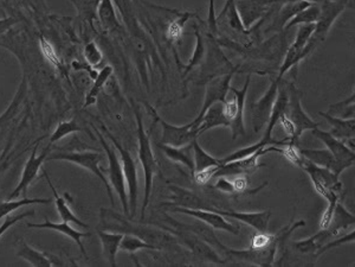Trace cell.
I'll return each mask as SVG.
<instances>
[{
	"mask_svg": "<svg viewBox=\"0 0 355 267\" xmlns=\"http://www.w3.org/2000/svg\"><path fill=\"white\" fill-rule=\"evenodd\" d=\"M192 145L193 153H194V173L221 166L223 164L221 160H217L215 157L211 156L210 153H206L204 148L200 146L199 143H198V138L193 140Z\"/></svg>",
	"mask_w": 355,
	"mask_h": 267,
	"instance_id": "f546056e",
	"label": "cell"
},
{
	"mask_svg": "<svg viewBox=\"0 0 355 267\" xmlns=\"http://www.w3.org/2000/svg\"><path fill=\"white\" fill-rule=\"evenodd\" d=\"M82 128L80 125L76 123V120H69V121H61L58 123L57 128H55L53 135L50 137V144L57 143L60 140L66 138L71 133H76V132H81Z\"/></svg>",
	"mask_w": 355,
	"mask_h": 267,
	"instance_id": "d590c367",
	"label": "cell"
},
{
	"mask_svg": "<svg viewBox=\"0 0 355 267\" xmlns=\"http://www.w3.org/2000/svg\"><path fill=\"white\" fill-rule=\"evenodd\" d=\"M46 160H64L69 162L73 164L78 165L81 168L86 169L91 173H94L95 176L100 178V181L102 182L106 187L107 193L109 196L111 202V206H115L114 195H113V188H111L109 180L104 175V171L101 170L100 164L103 160V156L100 153H93V151H83V153H76V151H58L53 150L50 151L49 155L46 157Z\"/></svg>",
	"mask_w": 355,
	"mask_h": 267,
	"instance_id": "277c9868",
	"label": "cell"
},
{
	"mask_svg": "<svg viewBox=\"0 0 355 267\" xmlns=\"http://www.w3.org/2000/svg\"><path fill=\"white\" fill-rule=\"evenodd\" d=\"M196 48L192 53V58L185 67L184 75H188L193 68L199 66L205 58V43L204 38L200 35L199 30H196Z\"/></svg>",
	"mask_w": 355,
	"mask_h": 267,
	"instance_id": "8d00e7d4",
	"label": "cell"
},
{
	"mask_svg": "<svg viewBox=\"0 0 355 267\" xmlns=\"http://www.w3.org/2000/svg\"><path fill=\"white\" fill-rule=\"evenodd\" d=\"M219 18H224L225 23L229 26L230 29L235 31L237 33H241V35H249L251 33V29H245L244 24L242 21L241 16L237 11L236 1L235 0H228L226 4H225L223 11L219 15Z\"/></svg>",
	"mask_w": 355,
	"mask_h": 267,
	"instance_id": "f1b7e54d",
	"label": "cell"
},
{
	"mask_svg": "<svg viewBox=\"0 0 355 267\" xmlns=\"http://www.w3.org/2000/svg\"><path fill=\"white\" fill-rule=\"evenodd\" d=\"M98 13H100V18L102 21V24L106 28L118 26V23L116 21V16H115L114 8L111 5V0H102Z\"/></svg>",
	"mask_w": 355,
	"mask_h": 267,
	"instance_id": "74e56055",
	"label": "cell"
},
{
	"mask_svg": "<svg viewBox=\"0 0 355 267\" xmlns=\"http://www.w3.org/2000/svg\"><path fill=\"white\" fill-rule=\"evenodd\" d=\"M346 143H347V145L349 146V148H353V150L355 151V138L354 139L347 140Z\"/></svg>",
	"mask_w": 355,
	"mask_h": 267,
	"instance_id": "bcb514c9",
	"label": "cell"
},
{
	"mask_svg": "<svg viewBox=\"0 0 355 267\" xmlns=\"http://www.w3.org/2000/svg\"><path fill=\"white\" fill-rule=\"evenodd\" d=\"M352 226H355V215L346 209L340 201L328 203L320 221L321 228L331 230V234L338 238L341 232Z\"/></svg>",
	"mask_w": 355,
	"mask_h": 267,
	"instance_id": "8fae6325",
	"label": "cell"
},
{
	"mask_svg": "<svg viewBox=\"0 0 355 267\" xmlns=\"http://www.w3.org/2000/svg\"><path fill=\"white\" fill-rule=\"evenodd\" d=\"M113 74V68L111 66H106L98 73V76L94 80V85L90 88V91L87 93L86 100H84V107H89L96 103L98 95L102 92L103 87L106 86L107 81L109 80Z\"/></svg>",
	"mask_w": 355,
	"mask_h": 267,
	"instance_id": "1f68e13d",
	"label": "cell"
},
{
	"mask_svg": "<svg viewBox=\"0 0 355 267\" xmlns=\"http://www.w3.org/2000/svg\"><path fill=\"white\" fill-rule=\"evenodd\" d=\"M98 238L102 245L103 255L111 266H116V255L120 250V243L125 234L122 233H111L106 230H98Z\"/></svg>",
	"mask_w": 355,
	"mask_h": 267,
	"instance_id": "484cf974",
	"label": "cell"
},
{
	"mask_svg": "<svg viewBox=\"0 0 355 267\" xmlns=\"http://www.w3.org/2000/svg\"><path fill=\"white\" fill-rule=\"evenodd\" d=\"M95 131H96V135L100 139V143L102 144L103 150L106 153L107 160H108V170L104 173H108V180H109L111 188L115 193H118L120 203L122 206L123 213L126 214L127 216H131L129 198H128L126 177H125L122 164L120 162L118 153H115L114 148H111V145L108 144V141L103 138L102 133H100L96 128H95Z\"/></svg>",
	"mask_w": 355,
	"mask_h": 267,
	"instance_id": "8992f818",
	"label": "cell"
},
{
	"mask_svg": "<svg viewBox=\"0 0 355 267\" xmlns=\"http://www.w3.org/2000/svg\"><path fill=\"white\" fill-rule=\"evenodd\" d=\"M39 141L38 140L37 144L33 148V153L30 155L29 160H26L23 173H21V181L18 183L15 190H13L11 195L8 196V200H15V198H19L21 193H28L30 185L33 184V182L36 181L38 177V173L41 171L42 165L46 160V157L50 153V146L53 144L48 145L44 151L41 155H37L38 146H39Z\"/></svg>",
	"mask_w": 355,
	"mask_h": 267,
	"instance_id": "7c38bea8",
	"label": "cell"
},
{
	"mask_svg": "<svg viewBox=\"0 0 355 267\" xmlns=\"http://www.w3.org/2000/svg\"><path fill=\"white\" fill-rule=\"evenodd\" d=\"M276 3V0H238L236 1L237 11L241 16L245 29L250 30L253 25L257 24L270 8Z\"/></svg>",
	"mask_w": 355,
	"mask_h": 267,
	"instance_id": "e0dca14e",
	"label": "cell"
},
{
	"mask_svg": "<svg viewBox=\"0 0 355 267\" xmlns=\"http://www.w3.org/2000/svg\"><path fill=\"white\" fill-rule=\"evenodd\" d=\"M84 58L88 62L90 67L98 68V64L102 62L103 55L102 51L100 50L98 44L95 42H89L86 46H84V51H83Z\"/></svg>",
	"mask_w": 355,
	"mask_h": 267,
	"instance_id": "f35d334b",
	"label": "cell"
},
{
	"mask_svg": "<svg viewBox=\"0 0 355 267\" xmlns=\"http://www.w3.org/2000/svg\"><path fill=\"white\" fill-rule=\"evenodd\" d=\"M351 243H355V230L351 232L349 234L343 235V236H339V238L329 241V243H327L326 246L323 247L322 250L320 251V255H323L325 252L329 251L331 248L343 246V245Z\"/></svg>",
	"mask_w": 355,
	"mask_h": 267,
	"instance_id": "b9f144b4",
	"label": "cell"
},
{
	"mask_svg": "<svg viewBox=\"0 0 355 267\" xmlns=\"http://www.w3.org/2000/svg\"><path fill=\"white\" fill-rule=\"evenodd\" d=\"M159 148L163 155L167 157L174 163H179L186 166L190 173H194V153H193V145H184V146H171V145L160 144Z\"/></svg>",
	"mask_w": 355,
	"mask_h": 267,
	"instance_id": "cb8c5ba5",
	"label": "cell"
},
{
	"mask_svg": "<svg viewBox=\"0 0 355 267\" xmlns=\"http://www.w3.org/2000/svg\"><path fill=\"white\" fill-rule=\"evenodd\" d=\"M349 1L353 0H327L322 4H320L321 12L318 21L315 23L314 33L306 46L307 53L311 55L326 40L327 35L336 21V18L345 11V8H347Z\"/></svg>",
	"mask_w": 355,
	"mask_h": 267,
	"instance_id": "5b68a950",
	"label": "cell"
},
{
	"mask_svg": "<svg viewBox=\"0 0 355 267\" xmlns=\"http://www.w3.org/2000/svg\"><path fill=\"white\" fill-rule=\"evenodd\" d=\"M43 176L46 178L48 184L50 185V188L53 190V196H55V203H56V208H57V212L58 214H60V216H61L62 221L69 222V223H74L76 226L88 228V225L84 223V222L81 221V220L75 215L74 212L70 209L66 198H62L61 195L57 193V189L55 188V185L53 184V182L50 180L49 175H48V173H46L45 170H43Z\"/></svg>",
	"mask_w": 355,
	"mask_h": 267,
	"instance_id": "4316f807",
	"label": "cell"
},
{
	"mask_svg": "<svg viewBox=\"0 0 355 267\" xmlns=\"http://www.w3.org/2000/svg\"><path fill=\"white\" fill-rule=\"evenodd\" d=\"M293 1H308V3H311V4H322L327 0H281L282 4L283 3H293Z\"/></svg>",
	"mask_w": 355,
	"mask_h": 267,
	"instance_id": "ee69618b",
	"label": "cell"
},
{
	"mask_svg": "<svg viewBox=\"0 0 355 267\" xmlns=\"http://www.w3.org/2000/svg\"><path fill=\"white\" fill-rule=\"evenodd\" d=\"M120 250L121 251L128 252L131 255H134L135 252L141 251V250H149V251H159V247L153 246L151 243L143 241L136 235L127 234L123 236L122 241L120 243Z\"/></svg>",
	"mask_w": 355,
	"mask_h": 267,
	"instance_id": "836d02e7",
	"label": "cell"
},
{
	"mask_svg": "<svg viewBox=\"0 0 355 267\" xmlns=\"http://www.w3.org/2000/svg\"><path fill=\"white\" fill-rule=\"evenodd\" d=\"M318 114L327 120V123L331 126V133L338 139L347 141L355 138V119L353 118H340L335 115L329 114L328 112H318Z\"/></svg>",
	"mask_w": 355,
	"mask_h": 267,
	"instance_id": "7402d4cb",
	"label": "cell"
},
{
	"mask_svg": "<svg viewBox=\"0 0 355 267\" xmlns=\"http://www.w3.org/2000/svg\"><path fill=\"white\" fill-rule=\"evenodd\" d=\"M301 153L306 157L307 160H311V163L328 169V170H331L333 173L339 175V176L343 173L338 160H335V157L331 155L328 148H322V150H309V148H307V150H301Z\"/></svg>",
	"mask_w": 355,
	"mask_h": 267,
	"instance_id": "d4e9b609",
	"label": "cell"
},
{
	"mask_svg": "<svg viewBox=\"0 0 355 267\" xmlns=\"http://www.w3.org/2000/svg\"><path fill=\"white\" fill-rule=\"evenodd\" d=\"M268 153H273V145H268L266 148H261L253 155L241 158V160L221 164L215 177L237 176V175H248L249 176L250 173H255L257 169L261 168L262 164L258 163V160H260V157L264 156Z\"/></svg>",
	"mask_w": 355,
	"mask_h": 267,
	"instance_id": "9a60e30c",
	"label": "cell"
},
{
	"mask_svg": "<svg viewBox=\"0 0 355 267\" xmlns=\"http://www.w3.org/2000/svg\"><path fill=\"white\" fill-rule=\"evenodd\" d=\"M39 46H41L42 53L44 55V58L55 67L61 66V58H58L56 50L53 48V44L49 41H46L44 38H41L39 41Z\"/></svg>",
	"mask_w": 355,
	"mask_h": 267,
	"instance_id": "60d3db41",
	"label": "cell"
},
{
	"mask_svg": "<svg viewBox=\"0 0 355 267\" xmlns=\"http://www.w3.org/2000/svg\"><path fill=\"white\" fill-rule=\"evenodd\" d=\"M208 209L221 214L225 218H235L238 221L244 222L248 226L253 227V230L260 233H268L270 218L273 215L271 210L269 209L257 212V213H244V212L216 209V208H208Z\"/></svg>",
	"mask_w": 355,
	"mask_h": 267,
	"instance_id": "ac0fdd59",
	"label": "cell"
},
{
	"mask_svg": "<svg viewBox=\"0 0 355 267\" xmlns=\"http://www.w3.org/2000/svg\"><path fill=\"white\" fill-rule=\"evenodd\" d=\"M250 81L251 78L248 76L246 81H245L244 86L242 89H237L235 87H230V91L233 92L235 94V99L237 101V107H238V113H237L236 118L233 119L231 123V131H233V139H236L238 137L244 136L245 135V125H244V108L245 100H246V95L249 91Z\"/></svg>",
	"mask_w": 355,
	"mask_h": 267,
	"instance_id": "44dd1931",
	"label": "cell"
},
{
	"mask_svg": "<svg viewBox=\"0 0 355 267\" xmlns=\"http://www.w3.org/2000/svg\"><path fill=\"white\" fill-rule=\"evenodd\" d=\"M328 113H335V114L339 115L340 118H353V119H355V103H348L346 106L331 105Z\"/></svg>",
	"mask_w": 355,
	"mask_h": 267,
	"instance_id": "7bdbcfd3",
	"label": "cell"
},
{
	"mask_svg": "<svg viewBox=\"0 0 355 267\" xmlns=\"http://www.w3.org/2000/svg\"><path fill=\"white\" fill-rule=\"evenodd\" d=\"M135 118H136V126H138V140H139V160L143 169L145 176V196H143V207H141V218H145V213L149 205L152 188H153V178L158 169L156 156L152 148L151 139L147 131L143 126V115L138 108H135Z\"/></svg>",
	"mask_w": 355,
	"mask_h": 267,
	"instance_id": "7a4b0ae2",
	"label": "cell"
},
{
	"mask_svg": "<svg viewBox=\"0 0 355 267\" xmlns=\"http://www.w3.org/2000/svg\"><path fill=\"white\" fill-rule=\"evenodd\" d=\"M192 16H194V15L191 12L178 13V18L171 21V24L168 25V41L176 43V42H179L181 40V36L184 33L185 24Z\"/></svg>",
	"mask_w": 355,
	"mask_h": 267,
	"instance_id": "e575fe53",
	"label": "cell"
},
{
	"mask_svg": "<svg viewBox=\"0 0 355 267\" xmlns=\"http://www.w3.org/2000/svg\"><path fill=\"white\" fill-rule=\"evenodd\" d=\"M300 169H302L303 171L308 173L315 191L321 198H325L328 203L340 201L343 184L340 182L339 175L333 173L331 170L311 163V160H307L306 157Z\"/></svg>",
	"mask_w": 355,
	"mask_h": 267,
	"instance_id": "3957f363",
	"label": "cell"
},
{
	"mask_svg": "<svg viewBox=\"0 0 355 267\" xmlns=\"http://www.w3.org/2000/svg\"><path fill=\"white\" fill-rule=\"evenodd\" d=\"M355 101V91L353 92V94L349 96V98H347L346 100H343V101H341V103H334V105H336V106H346V105H348V103H354Z\"/></svg>",
	"mask_w": 355,
	"mask_h": 267,
	"instance_id": "f6af8a7d",
	"label": "cell"
},
{
	"mask_svg": "<svg viewBox=\"0 0 355 267\" xmlns=\"http://www.w3.org/2000/svg\"><path fill=\"white\" fill-rule=\"evenodd\" d=\"M289 99L286 103L284 113L280 119V123L284 130L291 144L298 145V140L306 131H311L318 128V123H315L311 117H308L303 110L301 99L302 93L295 86L294 83H286Z\"/></svg>",
	"mask_w": 355,
	"mask_h": 267,
	"instance_id": "6da1fadb",
	"label": "cell"
},
{
	"mask_svg": "<svg viewBox=\"0 0 355 267\" xmlns=\"http://www.w3.org/2000/svg\"><path fill=\"white\" fill-rule=\"evenodd\" d=\"M17 257L25 260L29 263L31 266H55L57 263L51 259L49 255H45L43 252L35 250L33 247L30 246L25 241H21L19 243V250L17 252Z\"/></svg>",
	"mask_w": 355,
	"mask_h": 267,
	"instance_id": "83f0119b",
	"label": "cell"
},
{
	"mask_svg": "<svg viewBox=\"0 0 355 267\" xmlns=\"http://www.w3.org/2000/svg\"><path fill=\"white\" fill-rule=\"evenodd\" d=\"M237 69L230 71L228 74H223L221 76L213 78L206 83V92H205V100L199 114L197 115L196 119L193 120V126L198 130L199 128L200 120L208 111V107L212 106L213 103H223L226 101V95L229 93L230 87H231V80L233 75L236 74Z\"/></svg>",
	"mask_w": 355,
	"mask_h": 267,
	"instance_id": "9c48e42d",
	"label": "cell"
},
{
	"mask_svg": "<svg viewBox=\"0 0 355 267\" xmlns=\"http://www.w3.org/2000/svg\"><path fill=\"white\" fill-rule=\"evenodd\" d=\"M53 198H21V200H10V201L0 202V221L6 218L15 210L19 209L21 207L30 206V205H49Z\"/></svg>",
	"mask_w": 355,
	"mask_h": 267,
	"instance_id": "4dcf8cb0",
	"label": "cell"
},
{
	"mask_svg": "<svg viewBox=\"0 0 355 267\" xmlns=\"http://www.w3.org/2000/svg\"><path fill=\"white\" fill-rule=\"evenodd\" d=\"M103 131L106 132V136L111 140L115 148L118 150L121 156L125 177H126L127 190H128V198H129V209H131V218L134 216L138 209V196H139V181H138V168L136 162L133 160L129 151H127L122 145L120 144L116 138L111 135L109 130L103 125Z\"/></svg>",
	"mask_w": 355,
	"mask_h": 267,
	"instance_id": "52a82bcc",
	"label": "cell"
},
{
	"mask_svg": "<svg viewBox=\"0 0 355 267\" xmlns=\"http://www.w3.org/2000/svg\"><path fill=\"white\" fill-rule=\"evenodd\" d=\"M311 133L326 145V148H328L331 155L335 157V160H338L343 171L346 169L355 166V151L348 146L346 141L338 139L336 137L331 135V132L322 131L318 128L311 130Z\"/></svg>",
	"mask_w": 355,
	"mask_h": 267,
	"instance_id": "4fadbf2b",
	"label": "cell"
},
{
	"mask_svg": "<svg viewBox=\"0 0 355 267\" xmlns=\"http://www.w3.org/2000/svg\"><path fill=\"white\" fill-rule=\"evenodd\" d=\"M174 213H183L193 218H198L199 221H203L212 227L213 230H225L231 234H239V227L233 225L231 222L228 221L225 216L221 214L213 212V210L197 209V208H185V207L176 206V208L171 209Z\"/></svg>",
	"mask_w": 355,
	"mask_h": 267,
	"instance_id": "2e32d148",
	"label": "cell"
},
{
	"mask_svg": "<svg viewBox=\"0 0 355 267\" xmlns=\"http://www.w3.org/2000/svg\"><path fill=\"white\" fill-rule=\"evenodd\" d=\"M26 226L30 227V228L55 230V232H58L61 234L66 235V236L74 240L75 243H78V248L81 250L82 253L87 258L86 248L82 243V239L87 238L90 234L75 230L74 227L70 226L69 222L62 221L61 223H56V222H51L49 218H45V221L43 223H31V222H29Z\"/></svg>",
	"mask_w": 355,
	"mask_h": 267,
	"instance_id": "ffe728a7",
	"label": "cell"
},
{
	"mask_svg": "<svg viewBox=\"0 0 355 267\" xmlns=\"http://www.w3.org/2000/svg\"><path fill=\"white\" fill-rule=\"evenodd\" d=\"M315 23L311 24L298 25V33L293 44L289 46L286 51L284 61L282 63L281 69L278 71L277 78H283V76L293 68H296L298 63L307 58L306 46L311 40V35L314 33Z\"/></svg>",
	"mask_w": 355,
	"mask_h": 267,
	"instance_id": "ba28073f",
	"label": "cell"
},
{
	"mask_svg": "<svg viewBox=\"0 0 355 267\" xmlns=\"http://www.w3.org/2000/svg\"><path fill=\"white\" fill-rule=\"evenodd\" d=\"M152 111V115L154 117V119L158 123H160L161 128H163V137H161V144L171 145V146H184V145L191 144L193 140L199 137L198 130L194 128L193 123H186V125H181V126H176V125H172V123H166L163 118H160L156 110H153L149 107Z\"/></svg>",
	"mask_w": 355,
	"mask_h": 267,
	"instance_id": "30bf717a",
	"label": "cell"
},
{
	"mask_svg": "<svg viewBox=\"0 0 355 267\" xmlns=\"http://www.w3.org/2000/svg\"><path fill=\"white\" fill-rule=\"evenodd\" d=\"M334 238L335 236L331 234V230L321 228L320 232H318L316 234L313 235L311 238L295 241V243H293V247L296 251L302 253V255H314L315 258H318V257H320V251Z\"/></svg>",
	"mask_w": 355,
	"mask_h": 267,
	"instance_id": "d6986e66",
	"label": "cell"
},
{
	"mask_svg": "<svg viewBox=\"0 0 355 267\" xmlns=\"http://www.w3.org/2000/svg\"><path fill=\"white\" fill-rule=\"evenodd\" d=\"M36 215L35 210H29V212H24V213L18 214V215H8L5 218L4 222L0 225V238L8 232L13 225H16L17 222L21 221L24 218H29V216H33Z\"/></svg>",
	"mask_w": 355,
	"mask_h": 267,
	"instance_id": "ab89813d",
	"label": "cell"
},
{
	"mask_svg": "<svg viewBox=\"0 0 355 267\" xmlns=\"http://www.w3.org/2000/svg\"><path fill=\"white\" fill-rule=\"evenodd\" d=\"M320 5L318 4H311L309 6H307L306 8H303L302 11H300L298 15H295L284 26V30H289L290 28H294V26H298V25L303 24H311V23H316L320 17Z\"/></svg>",
	"mask_w": 355,
	"mask_h": 267,
	"instance_id": "d6a6232c",
	"label": "cell"
},
{
	"mask_svg": "<svg viewBox=\"0 0 355 267\" xmlns=\"http://www.w3.org/2000/svg\"><path fill=\"white\" fill-rule=\"evenodd\" d=\"M281 81V78H278L276 76L271 81L269 88L266 89V93L262 96L261 99H258L251 106V110H253V131L256 132V133L261 131L263 125H266V123L269 121L273 107H274L275 101H276V98H277L278 88H280Z\"/></svg>",
	"mask_w": 355,
	"mask_h": 267,
	"instance_id": "5bb4252c",
	"label": "cell"
},
{
	"mask_svg": "<svg viewBox=\"0 0 355 267\" xmlns=\"http://www.w3.org/2000/svg\"><path fill=\"white\" fill-rule=\"evenodd\" d=\"M230 123L224 114V105L223 103H213L212 106L208 107V111L205 112L203 118L200 120L198 133L203 135L208 130L215 128H230Z\"/></svg>",
	"mask_w": 355,
	"mask_h": 267,
	"instance_id": "603a6c76",
	"label": "cell"
}]
</instances>
